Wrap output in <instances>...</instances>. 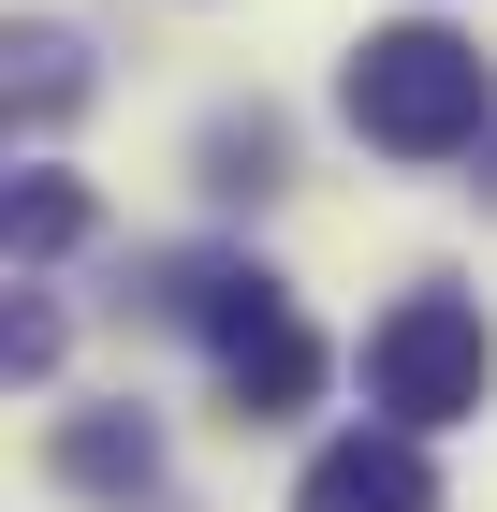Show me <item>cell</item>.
I'll return each mask as SVG.
<instances>
[{
	"label": "cell",
	"instance_id": "cell-7",
	"mask_svg": "<svg viewBox=\"0 0 497 512\" xmlns=\"http://www.w3.org/2000/svg\"><path fill=\"white\" fill-rule=\"evenodd\" d=\"M278 176H293V132H278L264 103H249V118H220V132H205V191H220V205H264Z\"/></svg>",
	"mask_w": 497,
	"mask_h": 512
},
{
	"label": "cell",
	"instance_id": "cell-3",
	"mask_svg": "<svg viewBox=\"0 0 497 512\" xmlns=\"http://www.w3.org/2000/svg\"><path fill=\"white\" fill-rule=\"evenodd\" d=\"M293 512H439V469H424V425H351L307 454Z\"/></svg>",
	"mask_w": 497,
	"mask_h": 512
},
{
	"label": "cell",
	"instance_id": "cell-6",
	"mask_svg": "<svg viewBox=\"0 0 497 512\" xmlns=\"http://www.w3.org/2000/svg\"><path fill=\"white\" fill-rule=\"evenodd\" d=\"M0 88H15V118H30V132H59V118L88 103V44L59 30V15H30V30L0 44Z\"/></svg>",
	"mask_w": 497,
	"mask_h": 512
},
{
	"label": "cell",
	"instance_id": "cell-1",
	"mask_svg": "<svg viewBox=\"0 0 497 512\" xmlns=\"http://www.w3.org/2000/svg\"><path fill=\"white\" fill-rule=\"evenodd\" d=\"M337 118L366 132L381 161H454V147H483L497 132V59L468 30H366L351 44V74H337Z\"/></svg>",
	"mask_w": 497,
	"mask_h": 512
},
{
	"label": "cell",
	"instance_id": "cell-8",
	"mask_svg": "<svg viewBox=\"0 0 497 512\" xmlns=\"http://www.w3.org/2000/svg\"><path fill=\"white\" fill-rule=\"evenodd\" d=\"M0 220H15V249H30V264L88 249V191H74V176H15V205H0Z\"/></svg>",
	"mask_w": 497,
	"mask_h": 512
},
{
	"label": "cell",
	"instance_id": "cell-2",
	"mask_svg": "<svg viewBox=\"0 0 497 512\" xmlns=\"http://www.w3.org/2000/svg\"><path fill=\"white\" fill-rule=\"evenodd\" d=\"M497 395V337H483V308L468 293H395L381 308V337H366V410L381 425H468Z\"/></svg>",
	"mask_w": 497,
	"mask_h": 512
},
{
	"label": "cell",
	"instance_id": "cell-5",
	"mask_svg": "<svg viewBox=\"0 0 497 512\" xmlns=\"http://www.w3.org/2000/svg\"><path fill=\"white\" fill-rule=\"evenodd\" d=\"M44 469L74 483V498H147L161 483V425L147 410H74V425L44 439Z\"/></svg>",
	"mask_w": 497,
	"mask_h": 512
},
{
	"label": "cell",
	"instance_id": "cell-9",
	"mask_svg": "<svg viewBox=\"0 0 497 512\" xmlns=\"http://www.w3.org/2000/svg\"><path fill=\"white\" fill-rule=\"evenodd\" d=\"M0 366H15V381H44V366H59V308H44V293H15V308H0Z\"/></svg>",
	"mask_w": 497,
	"mask_h": 512
},
{
	"label": "cell",
	"instance_id": "cell-10",
	"mask_svg": "<svg viewBox=\"0 0 497 512\" xmlns=\"http://www.w3.org/2000/svg\"><path fill=\"white\" fill-rule=\"evenodd\" d=\"M483 205H497V132H483Z\"/></svg>",
	"mask_w": 497,
	"mask_h": 512
},
{
	"label": "cell",
	"instance_id": "cell-4",
	"mask_svg": "<svg viewBox=\"0 0 497 512\" xmlns=\"http://www.w3.org/2000/svg\"><path fill=\"white\" fill-rule=\"evenodd\" d=\"M322 366H337V352H322V337H307V322H293V293H278V308H249V322H234V337H220V381H234V425H293L307 395H322Z\"/></svg>",
	"mask_w": 497,
	"mask_h": 512
}]
</instances>
